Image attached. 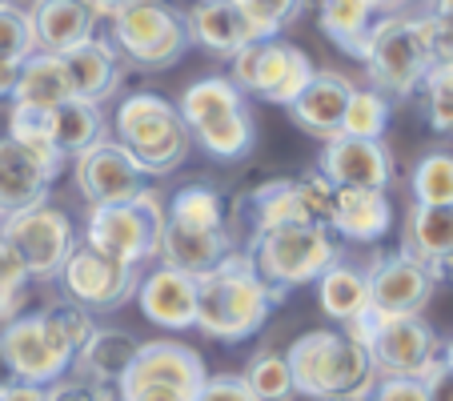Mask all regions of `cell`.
Listing matches in <instances>:
<instances>
[{"label":"cell","instance_id":"30","mask_svg":"<svg viewBox=\"0 0 453 401\" xmlns=\"http://www.w3.org/2000/svg\"><path fill=\"white\" fill-rule=\"evenodd\" d=\"M381 20V9L377 0H321V33L345 52V57L361 60L365 52V41H369V28Z\"/></svg>","mask_w":453,"mask_h":401},{"label":"cell","instance_id":"7","mask_svg":"<svg viewBox=\"0 0 453 401\" xmlns=\"http://www.w3.org/2000/svg\"><path fill=\"white\" fill-rule=\"evenodd\" d=\"M349 337H357L369 350L377 377H421L437 358H441V342L429 329V321H421V313H377L373 305L361 317L342 325Z\"/></svg>","mask_w":453,"mask_h":401},{"label":"cell","instance_id":"52","mask_svg":"<svg viewBox=\"0 0 453 401\" xmlns=\"http://www.w3.org/2000/svg\"><path fill=\"white\" fill-rule=\"evenodd\" d=\"M413 0H377V9H381V17H394V12H405Z\"/></svg>","mask_w":453,"mask_h":401},{"label":"cell","instance_id":"19","mask_svg":"<svg viewBox=\"0 0 453 401\" xmlns=\"http://www.w3.org/2000/svg\"><path fill=\"white\" fill-rule=\"evenodd\" d=\"M137 305L161 329H193L197 325V277L180 274L173 265H157L137 281Z\"/></svg>","mask_w":453,"mask_h":401},{"label":"cell","instance_id":"23","mask_svg":"<svg viewBox=\"0 0 453 401\" xmlns=\"http://www.w3.org/2000/svg\"><path fill=\"white\" fill-rule=\"evenodd\" d=\"M329 229L345 241L373 245L394 225V205L385 189H334V205H329Z\"/></svg>","mask_w":453,"mask_h":401},{"label":"cell","instance_id":"12","mask_svg":"<svg viewBox=\"0 0 453 401\" xmlns=\"http://www.w3.org/2000/svg\"><path fill=\"white\" fill-rule=\"evenodd\" d=\"M334 205V185L321 173L301 181H265L241 197V221L249 233L281 229V225H326Z\"/></svg>","mask_w":453,"mask_h":401},{"label":"cell","instance_id":"46","mask_svg":"<svg viewBox=\"0 0 453 401\" xmlns=\"http://www.w3.org/2000/svg\"><path fill=\"white\" fill-rule=\"evenodd\" d=\"M421 33H426V49H429V60H434V65L453 60V28L445 25V20L421 12Z\"/></svg>","mask_w":453,"mask_h":401},{"label":"cell","instance_id":"40","mask_svg":"<svg viewBox=\"0 0 453 401\" xmlns=\"http://www.w3.org/2000/svg\"><path fill=\"white\" fill-rule=\"evenodd\" d=\"M28 269L25 261H20V253L9 245V241L0 237V325L12 321L20 309V301H25V289H28Z\"/></svg>","mask_w":453,"mask_h":401},{"label":"cell","instance_id":"5","mask_svg":"<svg viewBox=\"0 0 453 401\" xmlns=\"http://www.w3.org/2000/svg\"><path fill=\"white\" fill-rule=\"evenodd\" d=\"M112 137L137 157L149 177H169L193 149L180 109L157 93H128L112 112Z\"/></svg>","mask_w":453,"mask_h":401},{"label":"cell","instance_id":"4","mask_svg":"<svg viewBox=\"0 0 453 401\" xmlns=\"http://www.w3.org/2000/svg\"><path fill=\"white\" fill-rule=\"evenodd\" d=\"M188 137L217 161H241L253 153L257 120L245 93L229 77H201L177 101Z\"/></svg>","mask_w":453,"mask_h":401},{"label":"cell","instance_id":"10","mask_svg":"<svg viewBox=\"0 0 453 401\" xmlns=\"http://www.w3.org/2000/svg\"><path fill=\"white\" fill-rule=\"evenodd\" d=\"M109 41L117 44L120 60L133 69H169L188 49L185 12L165 0H128L109 17Z\"/></svg>","mask_w":453,"mask_h":401},{"label":"cell","instance_id":"45","mask_svg":"<svg viewBox=\"0 0 453 401\" xmlns=\"http://www.w3.org/2000/svg\"><path fill=\"white\" fill-rule=\"evenodd\" d=\"M193 401H257V397L249 393L245 377L221 374V377H205V385H201V393Z\"/></svg>","mask_w":453,"mask_h":401},{"label":"cell","instance_id":"22","mask_svg":"<svg viewBox=\"0 0 453 401\" xmlns=\"http://www.w3.org/2000/svg\"><path fill=\"white\" fill-rule=\"evenodd\" d=\"M233 229H193V225H180L165 217V229H161V257L165 265L180 269L188 277H201L209 274L213 265H221L225 257L233 253Z\"/></svg>","mask_w":453,"mask_h":401},{"label":"cell","instance_id":"8","mask_svg":"<svg viewBox=\"0 0 453 401\" xmlns=\"http://www.w3.org/2000/svg\"><path fill=\"white\" fill-rule=\"evenodd\" d=\"M249 257H253L257 274L265 277L281 297L289 289L313 285L329 265L342 261L329 225H281V229L253 233Z\"/></svg>","mask_w":453,"mask_h":401},{"label":"cell","instance_id":"41","mask_svg":"<svg viewBox=\"0 0 453 401\" xmlns=\"http://www.w3.org/2000/svg\"><path fill=\"white\" fill-rule=\"evenodd\" d=\"M301 4H305V0H241V9L257 20V28L265 36H281V28L289 25V20H297Z\"/></svg>","mask_w":453,"mask_h":401},{"label":"cell","instance_id":"18","mask_svg":"<svg viewBox=\"0 0 453 401\" xmlns=\"http://www.w3.org/2000/svg\"><path fill=\"white\" fill-rule=\"evenodd\" d=\"M353 89L357 85H353L349 77H342V73L313 69L309 85L285 104V112L293 117V125H297L301 133H309V137H317V141H329L342 133L345 104H349Z\"/></svg>","mask_w":453,"mask_h":401},{"label":"cell","instance_id":"43","mask_svg":"<svg viewBox=\"0 0 453 401\" xmlns=\"http://www.w3.org/2000/svg\"><path fill=\"white\" fill-rule=\"evenodd\" d=\"M117 401H193V393L177 389V385H161V382H133V377H120Z\"/></svg>","mask_w":453,"mask_h":401},{"label":"cell","instance_id":"42","mask_svg":"<svg viewBox=\"0 0 453 401\" xmlns=\"http://www.w3.org/2000/svg\"><path fill=\"white\" fill-rule=\"evenodd\" d=\"M44 401H117V389L77 374V377H57L52 385H44Z\"/></svg>","mask_w":453,"mask_h":401},{"label":"cell","instance_id":"3","mask_svg":"<svg viewBox=\"0 0 453 401\" xmlns=\"http://www.w3.org/2000/svg\"><path fill=\"white\" fill-rule=\"evenodd\" d=\"M285 361L293 369L297 393L313 401H365V393L377 382L369 350L345 329L301 333L289 345Z\"/></svg>","mask_w":453,"mask_h":401},{"label":"cell","instance_id":"25","mask_svg":"<svg viewBox=\"0 0 453 401\" xmlns=\"http://www.w3.org/2000/svg\"><path fill=\"white\" fill-rule=\"evenodd\" d=\"M133 382H161V385H177V389L193 393L197 397L201 385H205V361L197 350H188L180 342H141L137 358L128 366Z\"/></svg>","mask_w":453,"mask_h":401},{"label":"cell","instance_id":"13","mask_svg":"<svg viewBox=\"0 0 453 401\" xmlns=\"http://www.w3.org/2000/svg\"><path fill=\"white\" fill-rule=\"evenodd\" d=\"M0 237L20 253L33 281H52L60 274V265L69 261V253L77 249V233H73L69 213H60L49 201L4 213Z\"/></svg>","mask_w":453,"mask_h":401},{"label":"cell","instance_id":"37","mask_svg":"<svg viewBox=\"0 0 453 401\" xmlns=\"http://www.w3.org/2000/svg\"><path fill=\"white\" fill-rule=\"evenodd\" d=\"M413 201L418 205H449L453 201V153H429L413 165Z\"/></svg>","mask_w":453,"mask_h":401},{"label":"cell","instance_id":"56","mask_svg":"<svg viewBox=\"0 0 453 401\" xmlns=\"http://www.w3.org/2000/svg\"><path fill=\"white\" fill-rule=\"evenodd\" d=\"M0 4H9V0H0Z\"/></svg>","mask_w":453,"mask_h":401},{"label":"cell","instance_id":"54","mask_svg":"<svg viewBox=\"0 0 453 401\" xmlns=\"http://www.w3.org/2000/svg\"><path fill=\"white\" fill-rule=\"evenodd\" d=\"M441 361L453 369V342H445V345H441Z\"/></svg>","mask_w":453,"mask_h":401},{"label":"cell","instance_id":"28","mask_svg":"<svg viewBox=\"0 0 453 401\" xmlns=\"http://www.w3.org/2000/svg\"><path fill=\"white\" fill-rule=\"evenodd\" d=\"M137 350H141V342L133 337V333L101 329V325H96V329L88 333V342L77 350L73 369H77V374H85V377H93V382L112 385V389H117V382L128 374V366H133Z\"/></svg>","mask_w":453,"mask_h":401},{"label":"cell","instance_id":"26","mask_svg":"<svg viewBox=\"0 0 453 401\" xmlns=\"http://www.w3.org/2000/svg\"><path fill=\"white\" fill-rule=\"evenodd\" d=\"M65 69H69V81H73V96L93 104H104L109 96H117L120 81H125V60H120L117 44L101 41V36L65 52Z\"/></svg>","mask_w":453,"mask_h":401},{"label":"cell","instance_id":"55","mask_svg":"<svg viewBox=\"0 0 453 401\" xmlns=\"http://www.w3.org/2000/svg\"><path fill=\"white\" fill-rule=\"evenodd\" d=\"M0 225H4V209H0Z\"/></svg>","mask_w":453,"mask_h":401},{"label":"cell","instance_id":"24","mask_svg":"<svg viewBox=\"0 0 453 401\" xmlns=\"http://www.w3.org/2000/svg\"><path fill=\"white\" fill-rule=\"evenodd\" d=\"M52 181H57V173L41 157L28 153L12 137H0V209L4 213H17V209L49 201Z\"/></svg>","mask_w":453,"mask_h":401},{"label":"cell","instance_id":"50","mask_svg":"<svg viewBox=\"0 0 453 401\" xmlns=\"http://www.w3.org/2000/svg\"><path fill=\"white\" fill-rule=\"evenodd\" d=\"M429 17H437V20H445V25L453 28V0H429Z\"/></svg>","mask_w":453,"mask_h":401},{"label":"cell","instance_id":"27","mask_svg":"<svg viewBox=\"0 0 453 401\" xmlns=\"http://www.w3.org/2000/svg\"><path fill=\"white\" fill-rule=\"evenodd\" d=\"M402 249L418 257L434 277L453 269V201L449 205H413L405 221Z\"/></svg>","mask_w":453,"mask_h":401},{"label":"cell","instance_id":"32","mask_svg":"<svg viewBox=\"0 0 453 401\" xmlns=\"http://www.w3.org/2000/svg\"><path fill=\"white\" fill-rule=\"evenodd\" d=\"M104 137V112L101 104L81 101V96H69L65 104L52 109V145L60 149L65 161L81 157L85 149H93L96 141Z\"/></svg>","mask_w":453,"mask_h":401},{"label":"cell","instance_id":"39","mask_svg":"<svg viewBox=\"0 0 453 401\" xmlns=\"http://www.w3.org/2000/svg\"><path fill=\"white\" fill-rule=\"evenodd\" d=\"M421 93H426V112L429 125L437 133H453V60L434 65L421 81Z\"/></svg>","mask_w":453,"mask_h":401},{"label":"cell","instance_id":"47","mask_svg":"<svg viewBox=\"0 0 453 401\" xmlns=\"http://www.w3.org/2000/svg\"><path fill=\"white\" fill-rule=\"evenodd\" d=\"M421 389H426V401H453V369L445 366L441 358L418 377Z\"/></svg>","mask_w":453,"mask_h":401},{"label":"cell","instance_id":"34","mask_svg":"<svg viewBox=\"0 0 453 401\" xmlns=\"http://www.w3.org/2000/svg\"><path fill=\"white\" fill-rule=\"evenodd\" d=\"M169 221L193 225V229H229L225 221V197L209 185H185L169 197V209H165Z\"/></svg>","mask_w":453,"mask_h":401},{"label":"cell","instance_id":"31","mask_svg":"<svg viewBox=\"0 0 453 401\" xmlns=\"http://www.w3.org/2000/svg\"><path fill=\"white\" fill-rule=\"evenodd\" d=\"M313 285H317V305H321V313L334 317L337 325L353 321V317H361L369 309V277L357 265L334 261Z\"/></svg>","mask_w":453,"mask_h":401},{"label":"cell","instance_id":"17","mask_svg":"<svg viewBox=\"0 0 453 401\" xmlns=\"http://www.w3.org/2000/svg\"><path fill=\"white\" fill-rule=\"evenodd\" d=\"M317 173L334 189H389V181H394V153L381 141L337 133V137L326 141Z\"/></svg>","mask_w":453,"mask_h":401},{"label":"cell","instance_id":"44","mask_svg":"<svg viewBox=\"0 0 453 401\" xmlns=\"http://www.w3.org/2000/svg\"><path fill=\"white\" fill-rule=\"evenodd\" d=\"M365 401H426V389L418 377H377Z\"/></svg>","mask_w":453,"mask_h":401},{"label":"cell","instance_id":"2","mask_svg":"<svg viewBox=\"0 0 453 401\" xmlns=\"http://www.w3.org/2000/svg\"><path fill=\"white\" fill-rule=\"evenodd\" d=\"M281 293L257 274L249 249H233L221 265L197 277V325L213 342H249L269 321Z\"/></svg>","mask_w":453,"mask_h":401},{"label":"cell","instance_id":"14","mask_svg":"<svg viewBox=\"0 0 453 401\" xmlns=\"http://www.w3.org/2000/svg\"><path fill=\"white\" fill-rule=\"evenodd\" d=\"M57 277L65 285V297L81 301L88 313H112V309H120L125 301L137 297V281H141L137 265H120L88 245L73 249Z\"/></svg>","mask_w":453,"mask_h":401},{"label":"cell","instance_id":"33","mask_svg":"<svg viewBox=\"0 0 453 401\" xmlns=\"http://www.w3.org/2000/svg\"><path fill=\"white\" fill-rule=\"evenodd\" d=\"M4 137H12L17 145H25L28 153H36L52 173H57V177H60V169L69 165L65 157H60V149L52 145V109H33V104L12 101L9 133H4Z\"/></svg>","mask_w":453,"mask_h":401},{"label":"cell","instance_id":"1","mask_svg":"<svg viewBox=\"0 0 453 401\" xmlns=\"http://www.w3.org/2000/svg\"><path fill=\"white\" fill-rule=\"evenodd\" d=\"M96 329L93 313L81 301L65 297L52 301L41 313H25L0 325V350L9 361L12 377L28 385H52L65 377L77 361V350L88 342V333Z\"/></svg>","mask_w":453,"mask_h":401},{"label":"cell","instance_id":"21","mask_svg":"<svg viewBox=\"0 0 453 401\" xmlns=\"http://www.w3.org/2000/svg\"><path fill=\"white\" fill-rule=\"evenodd\" d=\"M28 20L36 33V49L44 52H73L96 36V12L88 0H33Z\"/></svg>","mask_w":453,"mask_h":401},{"label":"cell","instance_id":"9","mask_svg":"<svg viewBox=\"0 0 453 401\" xmlns=\"http://www.w3.org/2000/svg\"><path fill=\"white\" fill-rule=\"evenodd\" d=\"M161 229H165V201L153 189H141L128 201L88 205L85 245L120 265H137L141 269L161 249Z\"/></svg>","mask_w":453,"mask_h":401},{"label":"cell","instance_id":"36","mask_svg":"<svg viewBox=\"0 0 453 401\" xmlns=\"http://www.w3.org/2000/svg\"><path fill=\"white\" fill-rule=\"evenodd\" d=\"M385 128H389V96L377 93V89H353L349 104H345L342 133L345 137L381 141Z\"/></svg>","mask_w":453,"mask_h":401},{"label":"cell","instance_id":"49","mask_svg":"<svg viewBox=\"0 0 453 401\" xmlns=\"http://www.w3.org/2000/svg\"><path fill=\"white\" fill-rule=\"evenodd\" d=\"M17 77H20V65H17V60H0V101H4V96H12V89H17Z\"/></svg>","mask_w":453,"mask_h":401},{"label":"cell","instance_id":"53","mask_svg":"<svg viewBox=\"0 0 453 401\" xmlns=\"http://www.w3.org/2000/svg\"><path fill=\"white\" fill-rule=\"evenodd\" d=\"M12 382H17V377H12L9 361H4V350H0V389H4V385H12Z\"/></svg>","mask_w":453,"mask_h":401},{"label":"cell","instance_id":"11","mask_svg":"<svg viewBox=\"0 0 453 401\" xmlns=\"http://www.w3.org/2000/svg\"><path fill=\"white\" fill-rule=\"evenodd\" d=\"M313 77V60L281 36H261L229 57V81L265 104H289Z\"/></svg>","mask_w":453,"mask_h":401},{"label":"cell","instance_id":"38","mask_svg":"<svg viewBox=\"0 0 453 401\" xmlns=\"http://www.w3.org/2000/svg\"><path fill=\"white\" fill-rule=\"evenodd\" d=\"M33 52H36V33H33V20H28V9H20L12 0L0 4V60L25 65Z\"/></svg>","mask_w":453,"mask_h":401},{"label":"cell","instance_id":"6","mask_svg":"<svg viewBox=\"0 0 453 401\" xmlns=\"http://www.w3.org/2000/svg\"><path fill=\"white\" fill-rule=\"evenodd\" d=\"M369 81L377 93H385L389 101H405L421 89L426 73L434 69L426 49V33H421V12H394L381 17L369 28L365 52H361Z\"/></svg>","mask_w":453,"mask_h":401},{"label":"cell","instance_id":"29","mask_svg":"<svg viewBox=\"0 0 453 401\" xmlns=\"http://www.w3.org/2000/svg\"><path fill=\"white\" fill-rule=\"evenodd\" d=\"M73 96V81L65 69V57L60 52H44L36 49L33 57L20 65L17 89H12V101L17 104H33V109H57Z\"/></svg>","mask_w":453,"mask_h":401},{"label":"cell","instance_id":"15","mask_svg":"<svg viewBox=\"0 0 453 401\" xmlns=\"http://www.w3.org/2000/svg\"><path fill=\"white\" fill-rule=\"evenodd\" d=\"M73 177L88 205H112V201H128L145 189L149 173L137 165V157L128 153L117 137H101L93 149L73 157Z\"/></svg>","mask_w":453,"mask_h":401},{"label":"cell","instance_id":"51","mask_svg":"<svg viewBox=\"0 0 453 401\" xmlns=\"http://www.w3.org/2000/svg\"><path fill=\"white\" fill-rule=\"evenodd\" d=\"M88 4H93L96 17H112V12H117L120 4H128V0H88Z\"/></svg>","mask_w":453,"mask_h":401},{"label":"cell","instance_id":"48","mask_svg":"<svg viewBox=\"0 0 453 401\" xmlns=\"http://www.w3.org/2000/svg\"><path fill=\"white\" fill-rule=\"evenodd\" d=\"M0 401H44L41 385H28V382H12L0 389Z\"/></svg>","mask_w":453,"mask_h":401},{"label":"cell","instance_id":"16","mask_svg":"<svg viewBox=\"0 0 453 401\" xmlns=\"http://www.w3.org/2000/svg\"><path fill=\"white\" fill-rule=\"evenodd\" d=\"M365 277H369V305H373L377 313H389V317L421 313V309L429 305V297H434V285H437V277L429 274L418 257L405 253V249L373 257Z\"/></svg>","mask_w":453,"mask_h":401},{"label":"cell","instance_id":"35","mask_svg":"<svg viewBox=\"0 0 453 401\" xmlns=\"http://www.w3.org/2000/svg\"><path fill=\"white\" fill-rule=\"evenodd\" d=\"M241 377H245L249 393H253L257 401H293V393H297L289 361H285V353H273V350L257 353Z\"/></svg>","mask_w":453,"mask_h":401},{"label":"cell","instance_id":"20","mask_svg":"<svg viewBox=\"0 0 453 401\" xmlns=\"http://www.w3.org/2000/svg\"><path fill=\"white\" fill-rule=\"evenodd\" d=\"M185 28H188V44H201V49L217 52V57H233L245 44L265 36L257 28V20L241 9V0H197L185 12Z\"/></svg>","mask_w":453,"mask_h":401}]
</instances>
